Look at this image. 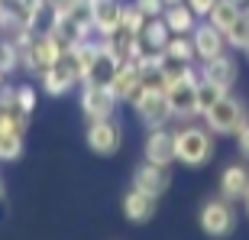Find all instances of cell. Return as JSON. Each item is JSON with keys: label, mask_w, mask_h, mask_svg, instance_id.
<instances>
[{"label": "cell", "mask_w": 249, "mask_h": 240, "mask_svg": "<svg viewBox=\"0 0 249 240\" xmlns=\"http://www.w3.org/2000/svg\"><path fill=\"white\" fill-rule=\"evenodd\" d=\"M213 156V143L211 137L197 127H185L175 133V159L185 162V166H204L207 159Z\"/></svg>", "instance_id": "cell-1"}, {"label": "cell", "mask_w": 249, "mask_h": 240, "mask_svg": "<svg viewBox=\"0 0 249 240\" xmlns=\"http://www.w3.org/2000/svg\"><path fill=\"white\" fill-rule=\"evenodd\" d=\"M204 120L211 123L213 133H236V130L246 123V111H243V104L230 94H217L213 104L204 111Z\"/></svg>", "instance_id": "cell-2"}, {"label": "cell", "mask_w": 249, "mask_h": 240, "mask_svg": "<svg viewBox=\"0 0 249 240\" xmlns=\"http://www.w3.org/2000/svg\"><path fill=\"white\" fill-rule=\"evenodd\" d=\"M136 114L142 120V127L156 130V127H165L168 117H172V101H168V91L165 88H146L136 94Z\"/></svg>", "instance_id": "cell-3"}, {"label": "cell", "mask_w": 249, "mask_h": 240, "mask_svg": "<svg viewBox=\"0 0 249 240\" xmlns=\"http://www.w3.org/2000/svg\"><path fill=\"white\" fill-rule=\"evenodd\" d=\"M120 127L113 123L110 117L104 120H94L91 130H88V146H91V153H97V156H113L117 149H120Z\"/></svg>", "instance_id": "cell-4"}, {"label": "cell", "mask_w": 249, "mask_h": 240, "mask_svg": "<svg viewBox=\"0 0 249 240\" xmlns=\"http://www.w3.org/2000/svg\"><path fill=\"white\" fill-rule=\"evenodd\" d=\"M81 107H84V114H88L91 120H104V117H110L113 107H117V94H113L110 84H91L88 81L84 98H81Z\"/></svg>", "instance_id": "cell-5"}, {"label": "cell", "mask_w": 249, "mask_h": 240, "mask_svg": "<svg viewBox=\"0 0 249 240\" xmlns=\"http://www.w3.org/2000/svg\"><path fill=\"white\" fill-rule=\"evenodd\" d=\"M142 149H146V159L149 162H156V166H168L172 159H175V133L165 127H156L149 130L146 143H142Z\"/></svg>", "instance_id": "cell-6"}, {"label": "cell", "mask_w": 249, "mask_h": 240, "mask_svg": "<svg viewBox=\"0 0 249 240\" xmlns=\"http://www.w3.org/2000/svg\"><path fill=\"white\" fill-rule=\"evenodd\" d=\"M233 211L227 201H207L201 208V227L204 234H211V237H223V234L233 231Z\"/></svg>", "instance_id": "cell-7"}, {"label": "cell", "mask_w": 249, "mask_h": 240, "mask_svg": "<svg viewBox=\"0 0 249 240\" xmlns=\"http://www.w3.org/2000/svg\"><path fill=\"white\" fill-rule=\"evenodd\" d=\"M168 185H172V179H168L165 166H156V162H149V159H146V166H139L136 176H133V188L152 195V198H162V195L168 192Z\"/></svg>", "instance_id": "cell-8"}, {"label": "cell", "mask_w": 249, "mask_h": 240, "mask_svg": "<svg viewBox=\"0 0 249 240\" xmlns=\"http://www.w3.org/2000/svg\"><path fill=\"white\" fill-rule=\"evenodd\" d=\"M236 78H240V68H236V62L230 56H223V52L207 59V65H204V81H211L220 91H230Z\"/></svg>", "instance_id": "cell-9"}, {"label": "cell", "mask_w": 249, "mask_h": 240, "mask_svg": "<svg viewBox=\"0 0 249 240\" xmlns=\"http://www.w3.org/2000/svg\"><path fill=\"white\" fill-rule=\"evenodd\" d=\"M156 201H159V198L139 192V188L126 192V198H123V214H126V221H133V224L152 221V214H156Z\"/></svg>", "instance_id": "cell-10"}, {"label": "cell", "mask_w": 249, "mask_h": 240, "mask_svg": "<svg viewBox=\"0 0 249 240\" xmlns=\"http://www.w3.org/2000/svg\"><path fill=\"white\" fill-rule=\"evenodd\" d=\"M220 192L227 201H246L249 198V169L246 166H230L220 176Z\"/></svg>", "instance_id": "cell-11"}, {"label": "cell", "mask_w": 249, "mask_h": 240, "mask_svg": "<svg viewBox=\"0 0 249 240\" xmlns=\"http://www.w3.org/2000/svg\"><path fill=\"white\" fill-rule=\"evenodd\" d=\"M223 33L213 23H201V26L194 29V56H201V59H213V56H220L223 52Z\"/></svg>", "instance_id": "cell-12"}, {"label": "cell", "mask_w": 249, "mask_h": 240, "mask_svg": "<svg viewBox=\"0 0 249 240\" xmlns=\"http://www.w3.org/2000/svg\"><path fill=\"white\" fill-rule=\"evenodd\" d=\"M81 75V68H65L62 65V59L58 62H52L46 68V78H42V88H46L49 94H62V91H68L74 84V78Z\"/></svg>", "instance_id": "cell-13"}, {"label": "cell", "mask_w": 249, "mask_h": 240, "mask_svg": "<svg viewBox=\"0 0 249 240\" xmlns=\"http://www.w3.org/2000/svg\"><path fill=\"white\" fill-rule=\"evenodd\" d=\"M91 3V20L97 23V29H104V33H110V29L120 26L123 20V10L117 0H88Z\"/></svg>", "instance_id": "cell-14"}, {"label": "cell", "mask_w": 249, "mask_h": 240, "mask_svg": "<svg viewBox=\"0 0 249 240\" xmlns=\"http://www.w3.org/2000/svg\"><path fill=\"white\" fill-rule=\"evenodd\" d=\"M240 17V7H236V0H217V3H213L211 7V23L217 29H220V33H227V29L233 26V20Z\"/></svg>", "instance_id": "cell-15"}, {"label": "cell", "mask_w": 249, "mask_h": 240, "mask_svg": "<svg viewBox=\"0 0 249 240\" xmlns=\"http://www.w3.org/2000/svg\"><path fill=\"white\" fill-rule=\"evenodd\" d=\"M191 20H194V10L185 7V3H172V10L165 13L168 29H175V33H188L191 29Z\"/></svg>", "instance_id": "cell-16"}, {"label": "cell", "mask_w": 249, "mask_h": 240, "mask_svg": "<svg viewBox=\"0 0 249 240\" xmlns=\"http://www.w3.org/2000/svg\"><path fill=\"white\" fill-rule=\"evenodd\" d=\"M223 36L230 39V46H236V49H249V17H246V13H240V17L233 20V26L227 29Z\"/></svg>", "instance_id": "cell-17"}, {"label": "cell", "mask_w": 249, "mask_h": 240, "mask_svg": "<svg viewBox=\"0 0 249 240\" xmlns=\"http://www.w3.org/2000/svg\"><path fill=\"white\" fill-rule=\"evenodd\" d=\"M23 153L19 133H0V159H17Z\"/></svg>", "instance_id": "cell-18"}, {"label": "cell", "mask_w": 249, "mask_h": 240, "mask_svg": "<svg viewBox=\"0 0 249 240\" xmlns=\"http://www.w3.org/2000/svg\"><path fill=\"white\" fill-rule=\"evenodd\" d=\"M17 107L23 114H29L36 107V88H33V84H19L17 88Z\"/></svg>", "instance_id": "cell-19"}, {"label": "cell", "mask_w": 249, "mask_h": 240, "mask_svg": "<svg viewBox=\"0 0 249 240\" xmlns=\"http://www.w3.org/2000/svg\"><path fill=\"white\" fill-rule=\"evenodd\" d=\"M139 13H146V17H159L162 13V0H136Z\"/></svg>", "instance_id": "cell-20"}, {"label": "cell", "mask_w": 249, "mask_h": 240, "mask_svg": "<svg viewBox=\"0 0 249 240\" xmlns=\"http://www.w3.org/2000/svg\"><path fill=\"white\" fill-rule=\"evenodd\" d=\"M236 140H240V153H243V156H249V120L236 130Z\"/></svg>", "instance_id": "cell-21"}, {"label": "cell", "mask_w": 249, "mask_h": 240, "mask_svg": "<svg viewBox=\"0 0 249 240\" xmlns=\"http://www.w3.org/2000/svg\"><path fill=\"white\" fill-rule=\"evenodd\" d=\"M213 3H217V0H191L188 7H191L194 13H211V7H213Z\"/></svg>", "instance_id": "cell-22"}, {"label": "cell", "mask_w": 249, "mask_h": 240, "mask_svg": "<svg viewBox=\"0 0 249 240\" xmlns=\"http://www.w3.org/2000/svg\"><path fill=\"white\" fill-rule=\"evenodd\" d=\"M0 201H3V182H0Z\"/></svg>", "instance_id": "cell-23"}, {"label": "cell", "mask_w": 249, "mask_h": 240, "mask_svg": "<svg viewBox=\"0 0 249 240\" xmlns=\"http://www.w3.org/2000/svg\"><path fill=\"white\" fill-rule=\"evenodd\" d=\"M246 211H249V198H246Z\"/></svg>", "instance_id": "cell-24"}, {"label": "cell", "mask_w": 249, "mask_h": 240, "mask_svg": "<svg viewBox=\"0 0 249 240\" xmlns=\"http://www.w3.org/2000/svg\"><path fill=\"white\" fill-rule=\"evenodd\" d=\"M0 7H3V0H0Z\"/></svg>", "instance_id": "cell-25"}, {"label": "cell", "mask_w": 249, "mask_h": 240, "mask_svg": "<svg viewBox=\"0 0 249 240\" xmlns=\"http://www.w3.org/2000/svg\"><path fill=\"white\" fill-rule=\"evenodd\" d=\"M0 46H3V39H0Z\"/></svg>", "instance_id": "cell-26"}]
</instances>
